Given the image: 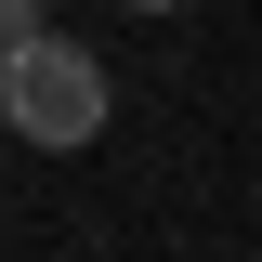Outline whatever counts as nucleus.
<instances>
[{
    "mask_svg": "<svg viewBox=\"0 0 262 262\" xmlns=\"http://www.w3.org/2000/svg\"><path fill=\"white\" fill-rule=\"evenodd\" d=\"M105 53L92 39H66V27H27V39H0V118H13V144H53V158H79L105 131Z\"/></svg>",
    "mask_w": 262,
    "mask_h": 262,
    "instance_id": "f257e3e1",
    "label": "nucleus"
},
{
    "mask_svg": "<svg viewBox=\"0 0 262 262\" xmlns=\"http://www.w3.org/2000/svg\"><path fill=\"white\" fill-rule=\"evenodd\" d=\"M27 27H53V0H0V39H27Z\"/></svg>",
    "mask_w": 262,
    "mask_h": 262,
    "instance_id": "f03ea898",
    "label": "nucleus"
},
{
    "mask_svg": "<svg viewBox=\"0 0 262 262\" xmlns=\"http://www.w3.org/2000/svg\"><path fill=\"white\" fill-rule=\"evenodd\" d=\"M131 13H184V0H131Z\"/></svg>",
    "mask_w": 262,
    "mask_h": 262,
    "instance_id": "7ed1b4c3",
    "label": "nucleus"
}]
</instances>
